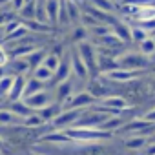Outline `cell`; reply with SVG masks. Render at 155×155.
Returning a JSON list of instances; mask_svg holds the SVG:
<instances>
[{
  "label": "cell",
  "mask_w": 155,
  "mask_h": 155,
  "mask_svg": "<svg viewBox=\"0 0 155 155\" xmlns=\"http://www.w3.org/2000/svg\"><path fill=\"white\" fill-rule=\"evenodd\" d=\"M117 60H119V66L122 69H130V71H142V69H146L150 66V58L146 55H142V53L128 51V53L120 55Z\"/></svg>",
  "instance_id": "cell-1"
},
{
  "label": "cell",
  "mask_w": 155,
  "mask_h": 155,
  "mask_svg": "<svg viewBox=\"0 0 155 155\" xmlns=\"http://www.w3.org/2000/svg\"><path fill=\"white\" fill-rule=\"evenodd\" d=\"M79 55L82 57L84 64L88 66L90 73L91 75H97V69H99V55H97V49L93 48V44H90L88 40L86 42H81L79 48H77Z\"/></svg>",
  "instance_id": "cell-2"
},
{
  "label": "cell",
  "mask_w": 155,
  "mask_h": 155,
  "mask_svg": "<svg viewBox=\"0 0 155 155\" xmlns=\"http://www.w3.org/2000/svg\"><path fill=\"white\" fill-rule=\"evenodd\" d=\"M24 102H26L33 111H40V110L48 108L49 104H53V97L44 90V91H38V93H35V95L24 99Z\"/></svg>",
  "instance_id": "cell-3"
},
{
  "label": "cell",
  "mask_w": 155,
  "mask_h": 155,
  "mask_svg": "<svg viewBox=\"0 0 155 155\" xmlns=\"http://www.w3.org/2000/svg\"><path fill=\"white\" fill-rule=\"evenodd\" d=\"M122 146L126 151L130 153H142L148 146V137H142V135H131V137H126L122 139Z\"/></svg>",
  "instance_id": "cell-4"
},
{
  "label": "cell",
  "mask_w": 155,
  "mask_h": 155,
  "mask_svg": "<svg viewBox=\"0 0 155 155\" xmlns=\"http://www.w3.org/2000/svg\"><path fill=\"white\" fill-rule=\"evenodd\" d=\"M69 57H71V69H73V75L77 77V79H81V81L88 79L90 69H88V66L84 64V60H82V57L79 55V51H71Z\"/></svg>",
  "instance_id": "cell-5"
},
{
  "label": "cell",
  "mask_w": 155,
  "mask_h": 155,
  "mask_svg": "<svg viewBox=\"0 0 155 155\" xmlns=\"http://www.w3.org/2000/svg\"><path fill=\"white\" fill-rule=\"evenodd\" d=\"M26 84H28V79L24 75H17L15 81H13V86H11V91L8 95V99L11 102H17V101H24V91H26Z\"/></svg>",
  "instance_id": "cell-6"
},
{
  "label": "cell",
  "mask_w": 155,
  "mask_h": 155,
  "mask_svg": "<svg viewBox=\"0 0 155 155\" xmlns=\"http://www.w3.org/2000/svg\"><path fill=\"white\" fill-rule=\"evenodd\" d=\"M73 73V69H71V57L68 55L62 62H60V66H58V69L55 71V77H53V82L58 86V84H62V82H66V81H69V75Z\"/></svg>",
  "instance_id": "cell-7"
},
{
  "label": "cell",
  "mask_w": 155,
  "mask_h": 155,
  "mask_svg": "<svg viewBox=\"0 0 155 155\" xmlns=\"http://www.w3.org/2000/svg\"><path fill=\"white\" fill-rule=\"evenodd\" d=\"M46 11H48V22L51 26H57L60 13V0H46Z\"/></svg>",
  "instance_id": "cell-8"
},
{
  "label": "cell",
  "mask_w": 155,
  "mask_h": 155,
  "mask_svg": "<svg viewBox=\"0 0 155 155\" xmlns=\"http://www.w3.org/2000/svg\"><path fill=\"white\" fill-rule=\"evenodd\" d=\"M42 119H44V122H51L53 119H57L60 113H62V106L58 104V102H53V104H49L48 108H44V110H40V111H37Z\"/></svg>",
  "instance_id": "cell-9"
},
{
  "label": "cell",
  "mask_w": 155,
  "mask_h": 155,
  "mask_svg": "<svg viewBox=\"0 0 155 155\" xmlns=\"http://www.w3.org/2000/svg\"><path fill=\"white\" fill-rule=\"evenodd\" d=\"M113 33L126 44V42H133V37H131V26L124 24V22H117L113 26Z\"/></svg>",
  "instance_id": "cell-10"
},
{
  "label": "cell",
  "mask_w": 155,
  "mask_h": 155,
  "mask_svg": "<svg viewBox=\"0 0 155 155\" xmlns=\"http://www.w3.org/2000/svg\"><path fill=\"white\" fill-rule=\"evenodd\" d=\"M11 111L18 117V119H22V122H24V119H28L29 115H33V110L24 102V101H17V102H11Z\"/></svg>",
  "instance_id": "cell-11"
},
{
  "label": "cell",
  "mask_w": 155,
  "mask_h": 155,
  "mask_svg": "<svg viewBox=\"0 0 155 155\" xmlns=\"http://www.w3.org/2000/svg\"><path fill=\"white\" fill-rule=\"evenodd\" d=\"M29 68H31V66H29V62H28L26 58H13V62L9 64V68H8V69L17 77V75H24Z\"/></svg>",
  "instance_id": "cell-12"
},
{
  "label": "cell",
  "mask_w": 155,
  "mask_h": 155,
  "mask_svg": "<svg viewBox=\"0 0 155 155\" xmlns=\"http://www.w3.org/2000/svg\"><path fill=\"white\" fill-rule=\"evenodd\" d=\"M46 57H48V53H46L44 49H35L29 57H26V60L29 62V66H31L33 69H37L38 66H42V64H44Z\"/></svg>",
  "instance_id": "cell-13"
},
{
  "label": "cell",
  "mask_w": 155,
  "mask_h": 155,
  "mask_svg": "<svg viewBox=\"0 0 155 155\" xmlns=\"http://www.w3.org/2000/svg\"><path fill=\"white\" fill-rule=\"evenodd\" d=\"M38 91H44V82L37 81L35 77H33V79H28L26 91H24V99H28V97H31V95H35V93H38Z\"/></svg>",
  "instance_id": "cell-14"
},
{
  "label": "cell",
  "mask_w": 155,
  "mask_h": 155,
  "mask_svg": "<svg viewBox=\"0 0 155 155\" xmlns=\"http://www.w3.org/2000/svg\"><path fill=\"white\" fill-rule=\"evenodd\" d=\"M33 77L37 81H40V82H49L53 77H55V73L49 69V68H46L44 64L42 66H38L37 69H33Z\"/></svg>",
  "instance_id": "cell-15"
},
{
  "label": "cell",
  "mask_w": 155,
  "mask_h": 155,
  "mask_svg": "<svg viewBox=\"0 0 155 155\" xmlns=\"http://www.w3.org/2000/svg\"><path fill=\"white\" fill-rule=\"evenodd\" d=\"M90 2H91L93 8H97V9L104 11V13H113L117 9L115 4H113V0H90Z\"/></svg>",
  "instance_id": "cell-16"
},
{
  "label": "cell",
  "mask_w": 155,
  "mask_h": 155,
  "mask_svg": "<svg viewBox=\"0 0 155 155\" xmlns=\"http://www.w3.org/2000/svg\"><path fill=\"white\" fill-rule=\"evenodd\" d=\"M13 81H15V77H13V75H6L4 79H0V99L9 95L11 86H13Z\"/></svg>",
  "instance_id": "cell-17"
},
{
  "label": "cell",
  "mask_w": 155,
  "mask_h": 155,
  "mask_svg": "<svg viewBox=\"0 0 155 155\" xmlns=\"http://www.w3.org/2000/svg\"><path fill=\"white\" fill-rule=\"evenodd\" d=\"M18 13L22 15L24 20H35V15H37V0H35V2H31V4H26Z\"/></svg>",
  "instance_id": "cell-18"
},
{
  "label": "cell",
  "mask_w": 155,
  "mask_h": 155,
  "mask_svg": "<svg viewBox=\"0 0 155 155\" xmlns=\"http://www.w3.org/2000/svg\"><path fill=\"white\" fill-rule=\"evenodd\" d=\"M131 37H133V42H137V44H140V42H144L146 38H150V33L146 31V29H142L140 26H131Z\"/></svg>",
  "instance_id": "cell-19"
},
{
  "label": "cell",
  "mask_w": 155,
  "mask_h": 155,
  "mask_svg": "<svg viewBox=\"0 0 155 155\" xmlns=\"http://www.w3.org/2000/svg\"><path fill=\"white\" fill-rule=\"evenodd\" d=\"M35 20L42 22V24H49L48 22V11H46V0H37V15Z\"/></svg>",
  "instance_id": "cell-20"
},
{
  "label": "cell",
  "mask_w": 155,
  "mask_h": 155,
  "mask_svg": "<svg viewBox=\"0 0 155 155\" xmlns=\"http://www.w3.org/2000/svg\"><path fill=\"white\" fill-rule=\"evenodd\" d=\"M139 48H140V53L146 55V57H153V55H155V40H153L151 37L146 38L144 42H140Z\"/></svg>",
  "instance_id": "cell-21"
},
{
  "label": "cell",
  "mask_w": 155,
  "mask_h": 155,
  "mask_svg": "<svg viewBox=\"0 0 155 155\" xmlns=\"http://www.w3.org/2000/svg\"><path fill=\"white\" fill-rule=\"evenodd\" d=\"M18 120V117L11 111V110H0V124L8 126V124H15Z\"/></svg>",
  "instance_id": "cell-22"
},
{
  "label": "cell",
  "mask_w": 155,
  "mask_h": 155,
  "mask_svg": "<svg viewBox=\"0 0 155 155\" xmlns=\"http://www.w3.org/2000/svg\"><path fill=\"white\" fill-rule=\"evenodd\" d=\"M60 62H62V60H60V57H58V55H55V53H48V57H46V60H44V66H46V68H49V69L55 73V71L58 69Z\"/></svg>",
  "instance_id": "cell-23"
},
{
  "label": "cell",
  "mask_w": 155,
  "mask_h": 155,
  "mask_svg": "<svg viewBox=\"0 0 155 155\" xmlns=\"http://www.w3.org/2000/svg\"><path fill=\"white\" fill-rule=\"evenodd\" d=\"M22 124L28 126V128H38V126H44V124H48V122H44V119H42L38 113H33V115H29L28 119H24Z\"/></svg>",
  "instance_id": "cell-24"
},
{
  "label": "cell",
  "mask_w": 155,
  "mask_h": 155,
  "mask_svg": "<svg viewBox=\"0 0 155 155\" xmlns=\"http://www.w3.org/2000/svg\"><path fill=\"white\" fill-rule=\"evenodd\" d=\"M24 26L31 31H49V26L48 24H42L38 20H24Z\"/></svg>",
  "instance_id": "cell-25"
},
{
  "label": "cell",
  "mask_w": 155,
  "mask_h": 155,
  "mask_svg": "<svg viewBox=\"0 0 155 155\" xmlns=\"http://www.w3.org/2000/svg\"><path fill=\"white\" fill-rule=\"evenodd\" d=\"M86 37H88V29L82 26V28H77L75 31H73V40L77 42V44H81V42H86Z\"/></svg>",
  "instance_id": "cell-26"
},
{
  "label": "cell",
  "mask_w": 155,
  "mask_h": 155,
  "mask_svg": "<svg viewBox=\"0 0 155 155\" xmlns=\"http://www.w3.org/2000/svg\"><path fill=\"white\" fill-rule=\"evenodd\" d=\"M28 31H29V29L22 24L18 29H15V31H13L11 35H8L6 38H8V40H20V38H24V37H26V33H28Z\"/></svg>",
  "instance_id": "cell-27"
},
{
  "label": "cell",
  "mask_w": 155,
  "mask_h": 155,
  "mask_svg": "<svg viewBox=\"0 0 155 155\" xmlns=\"http://www.w3.org/2000/svg\"><path fill=\"white\" fill-rule=\"evenodd\" d=\"M144 120H148V122H151V124H155V108L153 110H148L146 113H144V117H142Z\"/></svg>",
  "instance_id": "cell-28"
},
{
  "label": "cell",
  "mask_w": 155,
  "mask_h": 155,
  "mask_svg": "<svg viewBox=\"0 0 155 155\" xmlns=\"http://www.w3.org/2000/svg\"><path fill=\"white\" fill-rule=\"evenodd\" d=\"M11 6H13L15 11H20V9L26 6V2H24V0H11Z\"/></svg>",
  "instance_id": "cell-29"
},
{
  "label": "cell",
  "mask_w": 155,
  "mask_h": 155,
  "mask_svg": "<svg viewBox=\"0 0 155 155\" xmlns=\"http://www.w3.org/2000/svg\"><path fill=\"white\" fill-rule=\"evenodd\" d=\"M8 60H9V55H8L4 49H0V66H4V68H6Z\"/></svg>",
  "instance_id": "cell-30"
},
{
  "label": "cell",
  "mask_w": 155,
  "mask_h": 155,
  "mask_svg": "<svg viewBox=\"0 0 155 155\" xmlns=\"http://www.w3.org/2000/svg\"><path fill=\"white\" fill-rule=\"evenodd\" d=\"M142 153H144V155H155V144H148Z\"/></svg>",
  "instance_id": "cell-31"
},
{
  "label": "cell",
  "mask_w": 155,
  "mask_h": 155,
  "mask_svg": "<svg viewBox=\"0 0 155 155\" xmlns=\"http://www.w3.org/2000/svg\"><path fill=\"white\" fill-rule=\"evenodd\" d=\"M6 75H8V73H6V68H4V66H0V79H4Z\"/></svg>",
  "instance_id": "cell-32"
},
{
  "label": "cell",
  "mask_w": 155,
  "mask_h": 155,
  "mask_svg": "<svg viewBox=\"0 0 155 155\" xmlns=\"http://www.w3.org/2000/svg\"><path fill=\"white\" fill-rule=\"evenodd\" d=\"M148 144H155V133H151V135L148 137Z\"/></svg>",
  "instance_id": "cell-33"
},
{
  "label": "cell",
  "mask_w": 155,
  "mask_h": 155,
  "mask_svg": "<svg viewBox=\"0 0 155 155\" xmlns=\"http://www.w3.org/2000/svg\"><path fill=\"white\" fill-rule=\"evenodd\" d=\"M68 2H75V4H82L84 0H68Z\"/></svg>",
  "instance_id": "cell-34"
},
{
  "label": "cell",
  "mask_w": 155,
  "mask_h": 155,
  "mask_svg": "<svg viewBox=\"0 0 155 155\" xmlns=\"http://www.w3.org/2000/svg\"><path fill=\"white\" fill-rule=\"evenodd\" d=\"M8 2H11V0H0V6H2V4H8Z\"/></svg>",
  "instance_id": "cell-35"
},
{
  "label": "cell",
  "mask_w": 155,
  "mask_h": 155,
  "mask_svg": "<svg viewBox=\"0 0 155 155\" xmlns=\"http://www.w3.org/2000/svg\"><path fill=\"white\" fill-rule=\"evenodd\" d=\"M24 2H26V4H31V2H35V0H24Z\"/></svg>",
  "instance_id": "cell-36"
},
{
  "label": "cell",
  "mask_w": 155,
  "mask_h": 155,
  "mask_svg": "<svg viewBox=\"0 0 155 155\" xmlns=\"http://www.w3.org/2000/svg\"><path fill=\"white\" fill-rule=\"evenodd\" d=\"M2 144H4V140H2V137H0V148H2Z\"/></svg>",
  "instance_id": "cell-37"
}]
</instances>
